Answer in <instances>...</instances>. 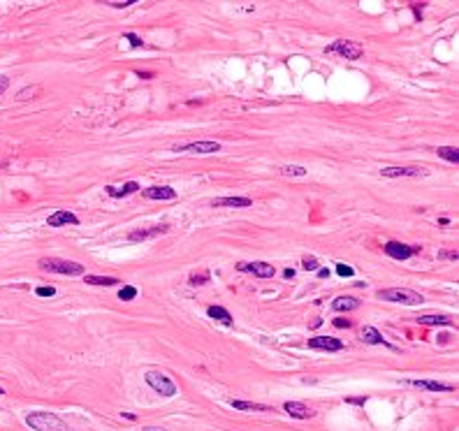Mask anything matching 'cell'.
Wrapping results in <instances>:
<instances>
[{"label": "cell", "mask_w": 459, "mask_h": 431, "mask_svg": "<svg viewBox=\"0 0 459 431\" xmlns=\"http://www.w3.org/2000/svg\"><path fill=\"white\" fill-rule=\"evenodd\" d=\"M302 269H306V272H318V260H315V257H304V260H302Z\"/></svg>", "instance_id": "obj_29"}, {"label": "cell", "mask_w": 459, "mask_h": 431, "mask_svg": "<svg viewBox=\"0 0 459 431\" xmlns=\"http://www.w3.org/2000/svg\"><path fill=\"white\" fill-rule=\"evenodd\" d=\"M84 283H88V285H100V287H112V285H118L121 280L114 278V276H86Z\"/></svg>", "instance_id": "obj_22"}, {"label": "cell", "mask_w": 459, "mask_h": 431, "mask_svg": "<svg viewBox=\"0 0 459 431\" xmlns=\"http://www.w3.org/2000/svg\"><path fill=\"white\" fill-rule=\"evenodd\" d=\"M283 276H285V278H292V276H295V269H285Z\"/></svg>", "instance_id": "obj_39"}, {"label": "cell", "mask_w": 459, "mask_h": 431, "mask_svg": "<svg viewBox=\"0 0 459 431\" xmlns=\"http://www.w3.org/2000/svg\"><path fill=\"white\" fill-rule=\"evenodd\" d=\"M26 424L33 431H70L68 422H63L56 413H46V410H35L26 415Z\"/></svg>", "instance_id": "obj_1"}, {"label": "cell", "mask_w": 459, "mask_h": 431, "mask_svg": "<svg viewBox=\"0 0 459 431\" xmlns=\"http://www.w3.org/2000/svg\"><path fill=\"white\" fill-rule=\"evenodd\" d=\"M283 410L290 417H295V420H311V417H315V410L304 406V403H299V401H288L283 406Z\"/></svg>", "instance_id": "obj_13"}, {"label": "cell", "mask_w": 459, "mask_h": 431, "mask_svg": "<svg viewBox=\"0 0 459 431\" xmlns=\"http://www.w3.org/2000/svg\"><path fill=\"white\" fill-rule=\"evenodd\" d=\"M332 306H334V311H355L360 306V302L355 297H337L332 302Z\"/></svg>", "instance_id": "obj_23"}, {"label": "cell", "mask_w": 459, "mask_h": 431, "mask_svg": "<svg viewBox=\"0 0 459 431\" xmlns=\"http://www.w3.org/2000/svg\"><path fill=\"white\" fill-rule=\"evenodd\" d=\"M253 199L251 197H221V199H211V206L221 209V206H230V209H246L251 206Z\"/></svg>", "instance_id": "obj_15"}, {"label": "cell", "mask_w": 459, "mask_h": 431, "mask_svg": "<svg viewBox=\"0 0 459 431\" xmlns=\"http://www.w3.org/2000/svg\"><path fill=\"white\" fill-rule=\"evenodd\" d=\"M125 39H130L132 46H142V44H144V42H142V38H137L135 33H125Z\"/></svg>", "instance_id": "obj_34"}, {"label": "cell", "mask_w": 459, "mask_h": 431, "mask_svg": "<svg viewBox=\"0 0 459 431\" xmlns=\"http://www.w3.org/2000/svg\"><path fill=\"white\" fill-rule=\"evenodd\" d=\"M211 280V274L204 269V272H195V274H191V278H188V283L191 285H204V283H209Z\"/></svg>", "instance_id": "obj_25"}, {"label": "cell", "mask_w": 459, "mask_h": 431, "mask_svg": "<svg viewBox=\"0 0 459 431\" xmlns=\"http://www.w3.org/2000/svg\"><path fill=\"white\" fill-rule=\"evenodd\" d=\"M337 274H339V276H352V274H355V269H352V267H348V265H337Z\"/></svg>", "instance_id": "obj_33"}, {"label": "cell", "mask_w": 459, "mask_h": 431, "mask_svg": "<svg viewBox=\"0 0 459 431\" xmlns=\"http://www.w3.org/2000/svg\"><path fill=\"white\" fill-rule=\"evenodd\" d=\"M38 265L42 272L61 274V276H81L84 274V265L72 262V260H61V257H42Z\"/></svg>", "instance_id": "obj_3"}, {"label": "cell", "mask_w": 459, "mask_h": 431, "mask_svg": "<svg viewBox=\"0 0 459 431\" xmlns=\"http://www.w3.org/2000/svg\"><path fill=\"white\" fill-rule=\"evenodd\" d=\"M348 403H355V406H364L367 403V396H352V399H345Z\"/></svg>", "instance_id": "obj_37"}, {"label": "cell", "mask_w": 459, "mask_h": 431, "mask_svg": "<svg viewBox=\"0 0 459 431\" xmlns=\"http://www.w3.org/2000/svg\"><path fill=\"white\" fill-rule=\"evenodd\" d=\"M378 299L382 302H392V304H404V306H418V304L424 302V297L415 290H408V287H387V290H378L376 292Z\"/></svg>", "instance_id": "obj_2"}, {"label": "cell", "mask_w": 459, "mask_h": 431, "mask_svg": "<svg viewBox=\"0 0 459 431\" xmlns=\"http://www.w3.org/2000/svg\"><path fill=\"white\" fill-rule=\"evenodd\" d=\"M438 260H452V262H457L459 253L457 250H438Z\"/></svg>", "instance_id": "obj_31"}, {"label": "cell", "mask_w": 459, "mask_h": 431, "mask_svg": "<svg viewBox=\"0 0 459 431\" xmlns=\"http://www.w3.org/2000/svg\"><path fill=\"white\" fill-rule=\"evenodd\" d=\"M325 51L337 53V56H341L345 61H360L362 56H364V49H362L357 42H352V39H337V42L329 44Z\"/></svg>", "instance_id": "obj_5"}, {"label": "cell", "mask_w": 459, "mask_h": 431, "mask_svg": "<svg viewBox=\"0 0 459 431\" xmlns=\"http://www.w3.org/2000/svg\"><path fill=\"white\" fill-rule=\"evenodd\" d=\"M436 153H438V158L448 160V162H459V149L457 146H438Z\"/></svg>", "instance_id": "obj_24"}, {"label": "cell", "mask_w": 459, "mask_h": 431, "mask_svg": "<svg viewBox=\"0 0 459 431\" xmlns=\"http://www.w3.org/2000/svg\"><path fill=\"white\" fill-rule=\"evenodd\" d=\"M418 322L427 327H450L452 325V320L448 315H420Z\"/></svg>", "instance_id": "obj_21"}, {"label": "cell", "mask_w": 459, "mask_h": 431, "mask_svg": "<svg viewBox=\"0 0 459 431\" xmlns=\"http://www.w3.org/2000/svg\"><path fill=\"white\" fill-rule=\"evenodd\" d=\"M381 174L387 176V179H399V176H413V179H420V176H427L429 172L424 169V167H382Z\"/></svg>", "instance_id": "obj_9"}, {"label": "cell", "mask_w": 459, "mask_h": 431, "mask_svg": "<svg viewBox=\"0 0 459 431\" xmlns=\"http://www.w3.org/2000/svg\"><path fill=\"white\" fill-rule=\"evenodd\" d=\"M318 276L320 278H329V269H318Z\"/></svg>", "instance_id": "obj_38"}, {"label": "cell", "mask_w": 459, "mask_h": 431, "mask_svg": "<svg viewBox=\"0 0 459 431\" xmlns=\"http://www.w3.org/2000/svg\"><path fill=\"white\" fill-rule=\"evenodd\" d=\"M169 232V225H151L146 230H132L128 235V241H146V239H153V236H160V235H167Z\"/></svg>", "instance_id": "obj_11"}, {"label": "cell", "mask_w": 459, "mask_h": 431, "mask_svg": "<svg viewBox=\"0 0 459 431\" xmlns=\"http://www.w3.org/2000/svg\"><path fill=\"white\" fill-rule=\"evenodd\" d=\"M174 153H195V156H209V153H218L221 144L218 142H188V144H176L172 146Z\"/></svg>", "instance_id": "obj_6"}, {"label": "cell", "mask_w": 459, "mask_h": 431, "mask_svg": "<svg viewBox=\"0 0 459 431\" xmlns=\"http://www.w3.org/2000/svg\"><path fill=\"white\" fill-rule=\"evenodd\" d=\"M230 406L234 410H253V413H274V408L271 406H265V403H255V401H237L232 399L230 401Z\"/></svg>", "instance_id": "obj_17"}, {"label": "cell", "mask_w": 459, "mask_h": 431, "mask_svg": "<svg viewBox=\"0 0 459 431\" xmlns=\"http://www.w3.org/2000/svg\"><path fill=\"white\" fill-rule=\"evenodd\" d=\"M144 380L146 385L151 387L153 392H158L160 396H174L176 394V383L172 378H169L167 373H162V371H149V373H144Z\"/></svg>", "instance_id": "obj_4"}, {"label": "cell", "mask_w": 459, "mask_h": 431, "mask_svg": "<svg viewBox=\"0 0 459 431\" xmlns=\"http://www.w3.org/2000/svg\"><path fill=\"white\" fill-rule=\"evenodd\" d=\"M35 295H38V297H54L56 295V287H51V285H49V287H38V290H35Z\"/></svg>", "instance_id": "obj_32"}, {"label": "cell", "mask_w": 459, "mask_h": 431, "mask_svg": "<svg viewBox=\"0 0 459 431\" xmlns=\"http://www.w3.org/2000/svg\"><path fill=\"white\" fill-rule=\"evenodd\" d=\"M2 394H5V390H2V387H0V396H2Z\"/></svg>", "instance_id": "obj_42"}, {"label": "cell", "mask_w": 459, "mask_h": 431, "mask_svg": "<svg viewBox=\"0 0 459 431\" xmlns=\"http://www.w3.org/2000/svg\"><path fill=\"white\" fill-rule=\"evenodd\" d=\"M46 225L49 227H63V225H79V218H76L72 211H65V209H58L54 211L49 218H46Z\"/></svg>", "instance_id": "obj_12"}, {"label": "cell", "mask_w": 459, "mask_h": 431, "mask_svg": "<svg viewBox=\"0 0 459 431\" xmlns=\"http://www.w3.org/2000/svg\"><path fill=\"white\" fill-rule=\"evenodd\" d=\"M137 75H139V77H142V79H149V77H153V75H151V72H137Z\"/></svg>", "instance_id": "obj_40"}, {"label": "cell", "mask_w": 459, "mask_h": 431, "mask_svg": "<svg viewBox=\"0 0 459 431\" xmlns=\"http://www.w3.org/2000/svg\"><path fill=\"white\" fill-rule=\"evenodd\" d=\"M137 190H142V188H139V183H137V181H128V183H123L121 188L107 186V188H105V193H107L109 197H114V199H118V197H128V195H132V193H137Z\"/></svg>", "instance_id": "obj_18"}, {"label": "cell", "mask_w": 459, "mask_h": 431, "mask_svg": "<svg viewBox=\"0 0 459 431\" xmlns=\"http://www.w3.org/2000/svg\"><path fill=\"white\" fill-rule=\"evenodd\" d=\"M142 195L146 199H176V190L169 186H151L142 190Z\"/></svg>", "instance_id": "obj_14"}, {"label": "cell", "mask_w": 459, "mask_h": 431, "mask_svg": "<svg viewBox=\"0 0 459 431\" xmlns=\"http://www.w3.org/2000/svg\"><path fill=\"white\" fill-rule=\"evenodd\" d=\"M105 5H109V7H116V9H123V7H130V5H135V0H107Z\"/></svg>", "instance_id": "obj_30"}, {"label": "cell", "mask_w": 459, "mask_h": 431, "mask_svg": "<svg viewBox=\"0 0 459 431\" xmlns=\"http://www.w3.org/2000/svg\"><path fill=\"white\" fill-rule=\"evenodd\" d=\"M137 297V287L135 285H123L121 290H118V299L121 302H132Z\"/></svg>", "instance_id": "obj_27"}, {"label": "cell", "mask_w": 459, "mask_h": 431, "mask_svg": "<svg viewBox=\"0 0 459 431\" xmlns=\"http://www.w3.org/2000/svg\"><path fill=\"white\" fill-rule=\"evenodd\" d=\"M408 385L427 390V392H452V385L448 383H438V380H408Z\"/></svg>", "instance_id": "obj_16"}, {"label": "cell", "mask_w": 459, "mask_h": 431, "mask_svg": "<svg viewBox=\"0 0 459 431\" xmlns=\"http://www.w3.org/2000/svg\"><path fill=\"white\" fill-rule=\"evenodd\" d=\"M362 341H364V343H369V346H381V343H387V341H385V336H382V334L378 332L376 327H369V325L362 329Z\"/></svg>", "instance_id": "obj_19"}, {"label": "cell", "mask_w": 459, "mask_h": 431, "mask_svg": "<svg viewBox=\"0 0 459 431\" xmlns=\"http://www.w3.org/2000/svg\"><path fill=\"white\" fill-rule=\"evenodd\" d=\"M385 255H390L392 260H411L413 255H418L422 250V246H408V243H401V241H387L382 246Z\"/></svg>", "instance_id": "obj_7"}, {"label": "cell", "mask_w": 459, "mask_h": 431, "mask_svg": "<svg viewBox=\"0 0 459 431\" xmlns=\"http://www.w3.org/2000/svg\"><path fill=\"white\" fill-rule=\"evenodd\" d=\"M7 88H9V79H7L5 75H0V95L7 91Z\"/></svg>", "instance_id": "obj_36"}, {"label": "cell", "mask_w": 459, "mask_h": 431, "mask_svg": "<svg viewBox=\"0 0 459 431\" xmlns=\"http://www.w3.org/2000/svg\"><path fill=\"white\" fill-rule=\"evenodd\" d=\"M207 315L211 320H218V322H223V325H232V315H230L228 309H223V306H209L207 309Z\"/></svg>", "instance_id": "obj_20"}, {"label": "cell", "mask_w": 459, "mask_h": 431, "mask_svg": "<svg viewBox=\"0 0 459 431\" xmlns=\"http://www.w3.org/2000/svg\"><path fill=\"white\" fill-rule=\"evenodd\" d=\"M350 325H352V322H350V320H345V318H337V320H334V327H339V329H344V327L348 329Z\"/></svg>", "instance_id": "obj_35"}, {"label": "cell", "mask_w": 459, "mask_h": 431, "mask_svg": "<svg viewBox=\"0 0 459 431\" xmlns=\"http://www.w3.org/2000/svg\"><path fill=\"white\" fill-rule=\"evenodd\" d=\"M39 93H42V88H39V86H31V88H23V91H19L16 100H19V102H23V100H35L33 95H39Z\"/></svg>", "instance_id": "obj_28"}, {"label": "cell", "mask_w": 459, "mask_h": 431, "mask_svg": "<svg viewBox=\"0 0 459 431\" xmlns=\"http://www.w3.org/2000/svg\"><path fill=\"white\" fill-rule=\"evenodd\" d=\"M308 348L327 350V353H339V350H344V341L334 339V336H313V339H308Z\"/></svg>", "instance_id": "obj_10"}, {"label": "cell", "mask_w": 459, "mask_h": 431, "mask_svg": "<svg viewBox=\"0 0 459 431\" xmlns=\"http://www.w3.org/2000/svg\"><path fill=\"white\" fill-rule=\"evenodd\" d=\"M283 176H306V167H299V165H285L278 169Z\"/></svg>", "instance_id": "obj_26"}, {"label": "cell", "mask_w": 459, "mask_h": 431, "mask_svg": "<svg viewBox=\"0 0 459 431\" xmlns=\"http://www.w3.org/2000/svg\"><path fill=\"white\" fill-rule=\"evenodd\" d=\"M237 269L239 272L253 274V276H258V278H271L276 274L274 265H269V262H239Z\"/></svg>", "instance_id": "obj_8"}, {"label": "cell", "mask_w": 459, "mask_h": 431, "mask_svg": "<svg viewBox=\"0 0 459 431\" xmlns=\"http://www.w3.org/2000/svg\"><path fill=\"white\" fill-rule=\"evenodd\" d=\"M144 431H165V429H155V427H146Z\"/></svg>", "instance_id": "obj_41"}]
</instances>
